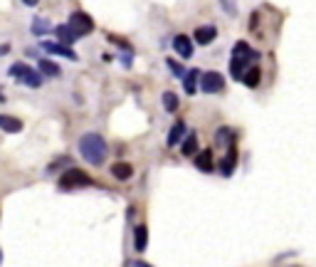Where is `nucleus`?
Wrapping results in <instances>:
<instances>
[{
  "label": "nucleus",
  "instance_id": "1",
  "mask_svg": "<svg viewBox=\"0 0 316 267\" xmlns=\"http://www.w3.org/2000/svg\"><path fill=\"white\" fill-rule=\"evenodd\" d=\"M107 151H109L107 141L99 134H84L79 139V153H82V158H84L86 163H91V166H101L104 158H107Z\"/></svg>",
  "mask_w": 316,
  "mask_h": 267
},
{
  "label": "nucleus",
  "instance_id": "2",
  "mask_svg": "<svg viewBox=\"0 0 316 267\" xmlns=\"http://www.w3.org/2000/svg\"><path fill=\"white\" fill-rule=\"evenodd\" d=\"M94 181L86 176L84 171H79V168H69V171H64L62 176H59V188H64V191H72V188H84V186H91Z\"/></svg>",
  "mask_w": 316,
  "mask_h": 267
},
{
  "label": "nucleus",
  "instance_id": "3",
  "mask_svg": "<svg viewBox=\"0 0 316 267\" xmlns=\"http://www.w3.org/2000/svg\"><path fill=\"white\" fill-rule=\"evenodd\" d=\"M69 28L74 30L77 37H86V35L94 30V23H91V18H89L86 13L77 10V13H72V18H69Z\"/></svg>",
  "mask_w": 316,
  "mask_h": 267
},
{
  "label": "nucleus",
  "instance_id": "4",
  "mask_svg": "<svg viewBox=\"0 0 316 267\" xmlns=\"http://www.w3.org/2000/svg\"><path fill=\"white\" fill-rule=\"evenodd\" d=\"M200 89L205 94H218L225 89V79L220 72H202L200 74Z\"/></svg>",
  "mask_w": 316,
  "mask_h": 267
},
{
  "label": "nucleus",
  "instance_id": "5",
  "mask_svg": "<svg viewBox=\"0 0 316 267\" xmlns=\"http://www.w3.org/2000/svg\"><path fill=\"white\" fill-rule=\"evenodd\" d=\"M173 47H175V52L180 55V57H193V42H190V37L188 35H175V40H173Z\"/></svg>",
  "mask_w": 316,
  "mask_h": 267
},
{
  "label": "nucleus",
  "instance_id": "6",
  "mask_svg": "<svg viewBox=\"0 0 316 267\" xmlns=\"http://www.w3.org/2000/svg\"><path fill=\"white\" fill-rule=\"evenodd\" d=\"M42 50H45V52H52V55H59V57L77 59V55H74V50H72V47L59 45V42H42Z\"/></svg>",
  "mask_w": 316,
  "mask_h": 267
},
{
  "label": "nucleus",
  "instance_id": "7",
  "mask_svg": "<svg viewBox=\"0 0 316 267\" xmlns=\"http://www.w3.org/2000/svg\"><path fill=\"white\" fill-rule=\"evenodd\" d=\"M0 129L5 134H18V131H23V121L10 114H0Z\"/></svg>",
  "mask_w": 316,
  "mask_h": 267
},
{
  "label": "nucleus",
  "instance_id": "8",
  "mask_svg": "<svg viewBox=\"0 0 316 267\" xmlns=\"http://www.w3.org/2000/svg\"><path fill=\"white\" fill-rule=\"evenodd\" d=\"M193 35H195V42H198V45H210V42L215 40L218 30L213 28V25H202V28H198Z\"/></svg>",
  "mask_w": 316,
  "mask_h": 267
},
{
  "label": "nucleus",
  "instance_id": "9",
  "mask_svg": "<svg viewBox=\"0 0 316 267\" xmlns=\"http://www.w3.org/2000/svg\"><path fill=\"white\" fill-rule=\"evenodd\" d=\"M112 176L119 178V181H129V178L134 176V166L131 163H124V161H119L112 166Z\"/></svg>",
  "mask_w": 316,
  "mask_h": 267
},
{
  "label": "nucleus",
  "instance_id": "10",
  "mask_svg": "<svg viewBox=\"0 0 316 267\" xmlns=\"http://www.w3.org/2000/svg\"><path fill=\"white\" fill-rule=\"evenodd\" d=\"M235 163H237V148L230 146V148H228V156H225V161L220 163V171H223V176H232V171H235Z\"/></svg>",
  "mask_w": 316,
  "mask_h": 267
},
{
  "label": "nucleus",
  "instance_id": "11",
  "mask_svg": "<svg viewBox=\"0 0 316 267\" xmlns=\"http://www.w3.org/2000/svg\"><path fill=\"white\" fill-rule=\"evenodd\" d=\"M37 72H40V74H45V77H59V74H62L59 64H55L52 59H40V64H37Z\"/></svg>",
  "mask_w": 316,
  "mask_h": 267
},
{
  "label": "nucleus",
  "instance_id": "12",
  "mask_svg": "<svg viewBox=\"0 0 316 267\" xmlns=\"http://www.w3.org/2000/svg\"><path fill=\"white\" fill-rule=\"evenodd\" d=\"M146 245H148V228H146V225H139V228L134 230V247H136V252H144Z\"/></svg>",
  "mask_w": 316,
  "mask_h": 267
},
{
  "label": "nucleus",
  "instance_id": "13",
  "mask_svg": "<svg viewBox=\"0 0 316 267\" xmlns=\"http://www.w3.org/2000/svg\"><path fill=\"white\" fill-rule=\"evenodd\" d=\"M195 166L205 171V173H210L213 168H215V163H213V151H200L198 156H195Z\"/></svg>",
  "mask_w": 316,
  "mask_h": 267
},
{
  "label": "nucleus",
  "instance_id": "14",
  "mask_svg": "<svg viewBox=\"0 0 316 267\" xmlns=\"http://www.w3.org/2000/svg\"><path fill=\"white\" fill-rule=\"evenodd\" d=\"M183 136H185V121H180V119H178V121L173 124L171 134H168V146H175Z\"/></svg>",
  "mask_w": 316,
  "mask_h": 267
},
{
  "label": "nucleus",
  "instance_id": "15",
  "mask_svg": "<svg viewBox=\"0 0 316 267\" xmlns=\"http://www.w3.org/2000/svg\"><path fill=\"white\" fill-rule=\"evenodd\" d=\"M202 72L198 69H190V72H185V77H183V87L188 94H195V87H198V77H200Z\"/></svg>",
  "mask_w": 316,
  "mask_h": 267
},
{
  "label": "nucleus",
  "instance_id": "16",
  "mask_svg": "<svg viewBox=\"0 0 316 267\" xmlns=\"http://www.w3.org/2000/svg\"><path fill=\"white\" fill-rule=\"evenodd\" d=\"M57 40H59V45H72L74 40H77V35H74V30L69 28V25H59L57 28Z\"/></svg>",
  "mask_w": 316,
  "mask_h": 267
},
{
  "label": "nucleus",
  "instance_id": "17",
  "mask_svg": "<svg viewBox=\"0 0 316 267\" xmlns=\"http://www.w3.org/2000/svg\"><path fill=\"white\" fill-rule=\"evenodd\" d=\"M259 79H262L259 67H250V69H245V74H242V82H245L247 87H257Z\"/></svg>",
  "mask_w": 316,
  "mask_h": 267
},
{
  "label": "nucleus",
  "instance_id": "18",
  "mask_svg": "<svg viewBox=\"0 0 316 267\" xmlns=\"http://www.w3.org/2000/svg\"><path fill=\"white\" fill-rule=\"evenodd\" d=\"M195 151H198V134H188L185 136V141H183V153L185 156H195Z\"/></svg>",
  "mask_w": 316,
  "mask_h": 267
},
{
  "label": "nucleus",
  "instance_id": "19",
  "mask_svg": "<svg viewBox=\"0 0 316 267\" xmlns=\"http://www.w3.org/2000/svg\"><path fill=\"white\" fill-rule=\"evenodd\" d=\"M163 107H166V112H171V114L178 112L180 102H178V94H175V92H166V94H163Z\"/></svg>",
  "mask_w": 316,
  "mask_h": 267
},
{
  "label": "nucleus",
  "instance_id": "20",
  "mask_svg": "<svg viewBox=\"0 0 316 267\" xmlns=\"http://www.w3.org/2000/svg\"><path fill=\"white\" fill-rule=\"evenodd\" d=\"M215 141H218L220 146H232V141H235V134H232V129H228V126H223V129L218 131Z\"/></svg>",
  "mask_w": 316,
  "mask_h": 267
},
{
  "label": "nucleus",
  "instance_id": "21",
  "mask_svg": "<svg viewBox=\"0 0 316 267\" xmlns=\"http://www.w3.org/2000/svg\"><path fill=\"white\" fill-rule=\"evenodd\" d=\"M28 72H30V67L25 64V62H15V64L10 67V77H15V79H20V82L25 79Z\"/></svg>",
  "mask_w": 316,
  "mask_h": 267
},
{
  "label": "nucleus",
  "instance_id": "22",
  "mask_svg": "<svg viewBox=\"0 0 316 267\" xmlns=\"http://www.w3.org/2000/svg\"><path fill=\"white\" fill-rule=\"evenodd\" d=\"M28 87H40L42 84V77H40V72H35V69H30L28 74H25V79H23Z\"/></svg>",
  "mask_w": 316,
  "mask_h": 267
},
{
  "label": "nucleus",
  "instance_id": "23",
  "mask_svg": "<svg viewBox=\"0 0 316 267\" xmlns=\"http://www.w3.org/2000/svg\"><path fill=\"white\" fill-rule=\"evenodd\" d=\"M47 30H50V23H47V20H40V18L32 20V32H35V35H42V32H47Z\"/></svg>",
  "mask_w": 316,
  "mask_h": 267
},
{
  "label": "nucleus",
  "instance_id": "24",
  "mask_svg": "<svg viewBox=\"0 0 316 267\" xmlns=\"http://www.w3.org/2000/svg\"><path fill=\"white\" fill-rule=\"evenodd\" d=\"M168 67L173 69V74H175V77H185V69H183V67H180L175 59H168Z\"/></svg>",
  "mask_w": 316,
  "mask_h": 267
},
{
  "label": "nucleus",
  "instance_id": "25",
  "mask_svg": "<svg viewBox=\"0 0 316 267\" xmlns=\"http://www.w3.org/2000/svg\"><path fill=\"white\" fill-rule=\"evenodd\" d=\"M23 3H25V5H30V8H32V5H37L40 0H23Z\"/></svg>",
  "mask_w": 316,
  "mask_h": 267
},
{
  "label": "nucleus",
  "instance_id": "26",
  "mask_svg": "<svg viewBox=\"0 0 316 267\" xmlns=\"http://www.w3.org/2000/svg\"><path fill=\"white\" fill-rule=\"evenodd\" d=\"M0 260H3V252H0Z\"/></svg>",
  "mask_w": 316,
  "mask_h": 267
}]
</instances>
